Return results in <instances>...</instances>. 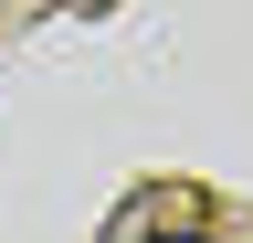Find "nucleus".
<instances>
[{
  "mask_svg": "<svg viewBox=\"0 0 253 243\" xmlns=\"http://www.w3.org/2000/svg\"><path fill=\"white\" fill-rule=\"evenodd\" d=\"M158 243H201V233H158Z\"/></svg>",
  "mask_w": 253,
  "mask_h": 243,
  "instance_id": "nucleus-1",
  "label": "nucleus"
}]
</instances>
